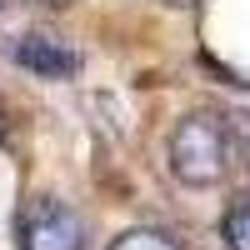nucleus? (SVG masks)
Instances as JSON below:
<instances>
[{
  "instance_id": "obj_4",
  "label": "nucleus",
  "mask_w": 250,
  "mask_h": 250,
  "mask_svg": "<svg viewBox=\"0 0 250 250\" xmlns=\"http://www.w3.org/2000/svg\"><path fill=\"white\" fill-rule=\"evenodd\" d=\"M220 235H225V245H230V250H250V200H240V205L225 210Z\"/></svg>"
},
{
  "instance_id": "obj_5",
  "label": "nucleus",
  "mask_w": 250,
  "mask_h": 250,
  "mask_svg": "<svg viewBox=\"0 0 250 250\" xmlns=\"http://www.w3.org/2000/svg\"><path fill=\"white\" fill-rule=\"evenodd\" d=\"M110 250H180V245L160 230H125L120 240H110Z\"/></svg>"
},
{
  "instance_id": "obj_7",
  "label": "nucleus",
  "mask_w": 250,
  "mask_h": 250,
  "mask_svg": "<svg viewBox=\"0 0 250 250\" xmlns=\"http://www.w3.org/2000/svg\"><path fill=\"white\" fill-rule=\"evenodd\" d=\"M40 5H70V0H40Z\"/></svg>"
},
{
  "instance_id": "obj_3",
  "label": "nucleus",
  "mask_w": 250,
  "mask_h": 250,
  "mask_svg": "<svg viewBox=\"0 0 250 250\" xmlns=\"http://www.w3.org/2000/svg\"><path fill=\"white\" fill-rule=\"evenodd\" d=\"M10 60L20 70H30L40 80H70L80 70V55L65 35H55V30H20L10 40Z\"/></svg>"
},
{
  "instance_id": "obj_2",
  "label": "nucleus",
  "mask_w": 250,
  "mask_h": 250,
  "mask_svg": "<svg viewBox=\"0 0 250 250\" xmlns=\"http://www.w3.org/2000/svg\"><path fill=\"white\" fill-rule=\"evenodd\" d=\"M15 235H20V250H85V220L65 200L40 195L20 210Z\"/></svg>"
},
{
  "instance_id": "obj_6",
  "label": "nucleus",
  "mask_w": 250,
  "mask_h": 250,
  "mask_svg": "<svg viewBox=\"0 0 250 250\" xmlns=\"http://www.w3.org/2000/svg\"><path fill=\"white\" fill-rule=\"evenodd\" d=\"M165 5H175V10H190V5H200V0H165Z\"/></svg>"
},
{
  "instance_id": "obj_1",
  "label": "nucleus",
  "mask_w": 250,
  "mask_h": 250,
  "mask_svg": "<svg viewBox=\"0 0 250 250\" xmlns=\"http://www.w3.org/2000/svg\"><path fill=\"white\" fill-rule=\"evenodd\" d=\"M170 175L190 190H210L230 175V160H235V135L230 125L210 110H190L175 120L170 130Z\"/></svg>"
}]
</instances>
